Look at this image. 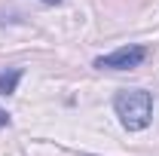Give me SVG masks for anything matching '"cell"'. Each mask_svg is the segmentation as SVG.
Returning a JSON list of instances; mask_svg holds the SVG:
<instances>
[{"mask_svg": "<svg viewBox=\"0 0 159 156\" xmlns=\"http://www.w3.org/2000/svg\"><path fill=\"white\" fill-rule=\"evenodd\" d=\"M113 110L129 132H141L150 126L153 117V95L144 89H122L113 95Z\"/></svg>", "mask_w": 159, "mask_h": 156, "instance_id": "obj_1", "label": "cell"}, {"mask_svg": "<svg viewBox=\"0 0 159 156\" xmlns=\"http://www.w3.org/2000/svg\"><path fill=\"white\" fill-rule=\"evenodd\" d=\"M144 58H147V49L144 46H122V49L110 52V55L95 58V67H101V71H132Z\"/></svg>", "mask_w": 159, "mask_h": 156, "instance_id": "obj_2", "label": "cell"}, {"mask_svg": "<svg viewBox=\"0 0 159 156\" xmlns=\"http://www.w3.org/2000/svg\"><path fill=\"white\" fill-rule=\"evenodd\" d=\"M19 80H21V67H6V71H0V95H12L16 86H19Z\"/></svg>", "mask_w": 159, "mask_h": 156, "instance_id": "obj_3", "label": "cell"}, {"mask_svg": "<svg viewBox=\"0 0 159 156\" xmlns=\"http://www.w3.org/2000/svg\"><path fill=\"white\" fill-rule=\"evenodd\" d=\"M3 126H9V113H6V110L0 107V129H3Z\"/></svg>", "mask_w": 159, "mask_h": 156, "instance_id": "obj_4", "label": "cell"}, {"mask_svg": "<svg viewBox=\"0 0 159 156\" xmlns=\"http://www.w3.org/2000/svg\"><path fill=\"white\" fill-rule=\"evenodd\" d=\"M43 3H49V6H52V3H61V0H43Z\"/></svg>", "mask_w": 159, "mask_h": 156, "instance_id": "obj_5", "label": "cell"}]
</instances>
